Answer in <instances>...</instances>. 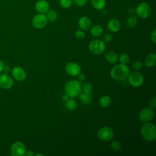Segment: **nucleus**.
I'll use <instances>...</instances> for the list:
<instances>
[{
	"label": "nucleus",
	"mask_w": 156,
	"mask_h": 156,
	"mask_svg": "<svg viewBox=\"0 0 156 156\" xmlns=\"http://www.w3.org/2000/svg\"><path fill=\"white\" fill-rule=\"evenodd\" d=\"M130 73L129 67L126 64H118L110 71L111 77L116 80H122L127 78Z\"/></svg>",
	"instance_id": "nucleus-1"
},
{
	"label": "nucleus",
	"mask_w": 156,
	"mask_h": 156,
	"mask_svg": "<svg viewBox=\"0 0 156 156\" xmlns=\"http://www.w3.org/2000/svg\"><path fill=\"white\" fill-rule=\"evenodd\" d=\"M65 90L69 98H75L82 92V83L77 80H71L66 82Z\"/></svg>",
	"instance_id": "nucleus-2"
},
{
	"label": "nucleus",
	"mask_w": 156,
	"mask_h": 156,
	"mask_svg": "<svg viewBox=\"0 0 156 156\" xmlns=\"http://www.w3.org/2000/svg\"><path fill=\"white\" fill-rule=\"evenodd\" d=\"M141 134L143 138L148 141H152L156 138V129L154 124L146 122L141 128Z\"/></svg>",
	"instance_id": "nucleus-3"
},
{
	"label": "nucleus",
	"mask_w": 156,
	"mask_h": 156,
	"mask_svg": "<svg viewBox=\"0 0 156 156\" xmlns=\"http://www.w3.org/2000/svg\"><path fill=\"white\" fill-rule=\"evenodd\" d=\"M88 48L92 54L94 55H99L105 51V44L101 40L95 39L90 43Z\"/></svg>",
	"instance_id": "nucleus-4"
},
{
	"label": "nucleus",
	"mask_w": 156,
	"mask_h": 156,
	"mask_svg": "<svg viewBox=\"0 0 156 156\" xmlns=\"http://www.w3.org/2000/svg\"><path fill=\"white\" fill-rule=\"evenodd\" d=\"M135 13L138 17L145 19L148 18L151 14V8L147 3L142 2L140 3L135 9Z\"/></svg>",
	"instance_id": "nucleus-5"
},
{
	"label": "nucleus",
	"mask_w": 156,
	"mask_h": 156,
	"mask_svg": "<svg viewBox=\"0 0 156 156\" xmlns=\"http://www.w3.org/2000/svg\"><path fill=\"white\" fill-rule=\"evenodd\" d=\"M127 77L129 83L134 87H138L141 86L144 82L143 76L141 73L138 71H134L129 73Z\"/></svg>",
	"instance_id": "nucleus-6"
},
{
	"label": "nucleus",
	"mask_w": 156,
	"mask_h": 156,
	"mask_svg": "<svg viewBox=\"0 0 156 156\" xmlns=\"http://www.w3.org/2000/svg\"><path fill=\"white\" fill-rule=\"evenodd\" d=\"M114 136L113 129L108 126L101 127L98 132V137L102 141H108L111 140Z\"/></svg>",
	"instance_id": "nucleus-7"
},
{
	"label": "nucleus",
	"mask_w": 156,
	"mask_h": 156,
	"mask_svg": "<svg viewBox=\"0 0 156 156\" xmlns=\"http://www.w3.org/2000/svg\"><path fill=\"white\" fill-rule=\"evenodd\" d=\"M48 20L44 13H38L35 15L32 20V25L36 29H43L48 24Z\"/></svg>",
	"instance_id": "nucleus-8"
},
{
	"label": "nucleus",
	"mask_w": 156,
	"mask_h": 156,
	"mask_svg": "<svg viewBox=\"0 0 156 156\" xmlns=\"http://www.w3.org/2000/svg\"><path fill=\"white\" fill-rule=\"evenodd\" d=\"M10 151L13 156H23L25 155L26 148L22 142L16 141L12 145Z\"/></svg>",
	"instance_id": "nucleus-9"
},
{
	"label": "nucleus",
	"mask_w": 156,
	"mask_h": 156,
	"mask_svg": "<svg viewBox=\"0 0 156 156\" xmlns=\"http://www.w3.org/2000/svg\"><path fill=\"white\" fill-rule=\"evenodd\" d=\"M154 117V112L151 108H145L140 111L138 115L139 119L142 122L151 121Z\"/></svg>",
	"instance_id": "nucleus-10"
},
{
	"label": "nucleus",
	"mask_w": 156,
	"mask_h": 156,
	"mask_svg": "<svg viewBox=\"0 0 156 156\" xmlns=\"http://www.w3.org/2000/svg\"><path fill=\"white\" fill-rule=\"evenodd\" d=\"M66 73L71 76H76L80 73L81 68L77 63L69 62L65 66Z\"/></svg>",
	"instance_id": "nucleus-11"
},
{
	"label": "nucleus",
	"mask_w": 156,
	"mask_h": 156,
	"mask_svg": "<svg viewBox=\"0 0 156 156\" xmlns=\"http://www.w3.org/2000/svg\"><path fill=\"white\" fill-rule=\"evenodd\" d=\"M13 85V79L7 74L0 75V87L3 89H10Z\"/></svg>",
	"instance_id": "nucleus-12"
},
{
	"label": "nucleus",
	"mask_w": 156,
	"mask_h": 156,
	"mask_svg": "<svg viewBox=\"0 0 156 156\" xmlns=\"http://www.w3.org/2000/svg\"><path fill=\"white\" fill-rule=\"evenodd\" d=\"M13 77L18 81H23L26 78V73L23 68L20 66H15L12 71Z\"/></svg>",
	"instance_id": "nucleus-13"
},
{
	"label": "nucleus",
	"mask_w": 156,
	"mask_h": 156,
	"mask_svg": "<svg viewBox=\"0 0 156 156\" xmlns=\"http://www.w3.org/2000/svg\"><path fill=\"white\" fill-rule=\"evenodd\" d=\"M35 10L39 13H46L49 9V4L45 0H39L35 5Z\"/></svg>",
	"instance_id": "nucleus-14"
},
{
	"label": "nucleus",
	"mask_w": 156,
	"mask_h": 156,
	"mask_svg": "<svg viewBox=\"0 0 156 156\" xmlns=\"http://www.w3.org/2000/svg\"><path fill=\"white\" fill-rule=\"evenodd\" d=\"M107 27L110 31L112 32H117L121 28V23L118 20L112 18L107 23Z\"/></svg>",
	"instance_id": "nucleus-15"
},
{
	"label": "nucleus",
	"mask_w": 156,
	"mask_h": 156,
	"mask_svg": "<svg viewBox=\"0 0 156 156\" xmlns=\"http://www.w3.org/2000/svg\"><path fill=\"white\" fill-rule=\"evenodd\" d=\"M78 26L82 30H88L91 26V20L87 16H82L78 21Z\"/></svg>",
	"instance_id": "nucleus-16"
},
{
	"label": "nucleus",
	"mask_w": 156,
	"mask_h": 156,
	"mask_svg": "<svg viewBox=\"0 0 156 156\" xmlns=\"http://www.w3.org/2000/svg\"><path fill=\"white\" fill-rule=\"evenodd\" d=\"M145 65L149 68H152L155 65L156 63V55L155 53H151L148 54L144 59Z\"/></svg>",
	"instance_id": "nucleus-17"
},
{
	"label": "nucleus",
	"mask_w": 156,
	"mask_h": 156,
	"mask_svg": "<svg viewBox=\"0 0 156 156\" xmlns=\"http://www.w3.org/2000/svg\"><path fill=\"white\" fill-rule=\"evenodd\" d=\"M105 60L110 63H115L118 60V56L117 54L113 51H108L105 54Z\"/></svg>",
	"instance_id": "nucleus-18"
},
{
	"label": "nucleus",
	"mask_w": 156,
	"mask_h": 156,
	"mask_svg": "<svg viewBox=\"0 0 156 156\" xmlns=\"http://www.w3.org/2000/svg\"><path fill=\"white\" fill-rule=\"evenodd\" d=\"M103 32V28L99 24L94 25L90 29V33L92 36L94 37H98L102 35Z\"/></svg>",
	"instance_id": "nucleus-19"
},
{
	"label": "nucleus",
	"mask_w": 156,
	"mask_h": 156,
	"mask_svg": "<svg viewBox=\"0 0 156 156\" xmlns=\"http://www.w3.org/2000/svg\"><path fill=\"white\" fill-rule=\"evenodd\" d=\"M112 99L109 96L104 95L101 97L99 99V104L102 108H107L111 105Z\"/></svg>",
	"instance_id": "nucleus-20"
},
{
	"label": "nucleus",
	"mask_w": 156,
	"mask_h": 156,
	"mask_svg": "<svg viewBox=\"0 0 156 156\" xmlns=\"http://www.w3.org/2000/svg\"><path fill=\"white\" fill-rule=\"evenodd\" d=\"M93 7L97 10H102L106 5V0H91Z\"/></svg>",
	"instance_id": "nucleus-21"
},
{
	"label": "nucleus",
	"mask_w": 156,
	"mask_h": 156,
	"mask_svg": "<svg viewBox=\"0 0 156 156\" xmlns=\"http://www.w3.org/2000/svg\"><path fill=\"white\" fill-rule=\"evenodd\" d=\"M79 96L80 101L84 104H90L92 101V96L90 93H80Z\"/></svg>",
	"instance_id": "nucleus-22"
},
{
	"label": "nucleus",
	"mask_w": 156,
	"mask_h": 156,
	"mask_svg": "<svg viewBox=\"0 0 156 156\" xmlns=\"http://www.w3.org/2000/svg\"><path fill=\"white\" fill-rule=\"evenodd\" d=\"M138 24V18L135 15H130L126 20V24L129 27H134Z\"/></svg>",
	"instance_id": "nucleus-23"
},
{
	"label": "nucleus",
	"mask_w": 156,
	"mask_h": 156,
	"mask_svg": "<svg viewBox=\"0 0 156 156\" xmlns=\"http://www.w3.org/2000/svg\"><path fill=\"white\" fill-rule=\"evenodd\" d=\"M65 106L69 110H74L77 107V102L73 98H68V99L65 102Z\"/></svg>",
	"instance_id": "nucleus-24"
},
{
	"label": "nucleus",
	"mask_w": 156,
	"mask_h": 156,
	"mask_svg": "<svg viewBox=\"0 0 156 156\" xmlns=\"http://www.w3.org/2000/svg\"><path fill=\"white\" fill-rule=\"evenodd\" d=\"M46 18L48 19V21L53 22L55 21L57 19V13L56 12V11L54 10H48L46 12Z\"/></svg>",
	"instance_id": "nucleus-25"
},
{
	"label": "nucleus",
	"mask_w": 156,
	"mask_h": 156,
	"mask_svg": "<svg viewBox=\"0 0 156 156\" xmlns=\"http://www.w3.org/2000/svg\"><path fill=\"white\" fill-rule=\"evenodd\" d=\"M93 90V85L90 82H85L82 85V90L84 93L90 94L92 91Z\"/></svg>",
	"instance_id": "nucleus-26"
},
{
	"label": "nucleus",
	"mask_w": 156,
	"mask_h": 156,
	"mask_svg": "<svg viewBox=\"0 0 156 156\" xmlns=\"http://www.w3.org/2000/svg\"><path fill=\"white\" fill-rule=\"evenodd\" d=\"M119 59V62H121V63L126 65L127 63H129V62L130 60V57H129V55L127 54H122L120 55Z\"/></svg>",
	"instance_id": "nucleus-27"
},
{
	"label": "nucleus",
	"mask_w": 156,
	"mask_h": 156,
	"mask_svg": "<svg viewBox=\"0 0 156 156\" xmlns=\"http://www.w3.org/2000/svg\"><path fill=\"white\" fill-rule=\"evenodd\" d=\"M111 148L115 151H118L121 148V144L119 141H113L111 143Z\"/></svg>",
	"instance_id": "nucleus-28"
},
{
	"label": "nucleus",
	"mask_w": 156,
	"mask_h": 156,
	"mask_svg": "<svg viewBox=\"0 0 156 156\" xmlns=\"http://www.w3.org/2000/svg\"><path fill=\"white\" fill-rule=\"evenodd\" d=\"M61 6L65 9L69 8L73 4V0H60Z\"/></svg>",
	"instance_id": "nucleus-29"
},
{
	"label": "nucleus",
	"mask_w": 156,
	"mask_h": 156,
	"mask_svg": "<svg viewBox=\"0 0 156 156\" xmlns=\"http://www.w3.org/2000/svg\"><path fill=\"white\" fill-rule=\"evenodd\" d=\"M74 35H75L76 38L77 40H83L85 37V34L84 32L81 30H76L74 34Z\"/></svg>",
	"instance_id": "nucleus-30"
},
{
	"label": "nucleus",
	"mask_w": 156,
	"mask_h": 156,
	"mask_svg": "<svg viewBox=\"0 0 156 156\" xmlns=\"http://www.w3.org/2000/svg\"><path fill=\"white\" fill-rule=\"evenodd\" d=\"M143 64L140 61H135L132 63V68L135 70H140L141 69Z\"/></svg>",
	"instance_id": "nucleus-31"
},
{
	"label": "nucleus",
	"mask_w": 156,
	"mask_h": 156,
	"mask_svg": "<svg viewBox=\"0 0 156 156\" xmlns=\"http://www.w3.org/2000/svg\"><path fill=\"white\" fill-rule=\"evenodd\" d=\"M113 39V35L110 33H106L103 37V40L106 43L110 42Z\"/></svg>",
	"instance_id": "nucleus-32"
},
{
	"label": "nucleus",
	"mask_w": 156,
	"mask_h": 156,
	"mask_svg": "<svg viewBox=\"0 0 156 156\" xmlns=\"http://www.w3.org/2000/svg\"><path fill=\"white\" fill-rule=\"evenodd\" d=\"M88 0H73V1L78 6H83L85 5Z\"/></svg>",
	"instance_id": "nucleus-33"
},
{
	"label": "nucleus",
	"mask_w": 156,
	"mask_h": 156,
	"mask_svg": "<svg viewBox=\"0 0 156 156\" xmlns=\"http://www.w3.org/2000/svg\"><path fill=\"white\" fill-rule=\"evenodd\" d=\"M149 105L151 108H155V105H156V99H155V97H153L152 98H151L150 99L149 101Z\"/></svg>",
	"instance_id": "nucleus-34"
},
{
	"label": "nucleus",
	"mask_w": 156,
	"mask_h": 156,
	"mask_svg": "<svg viewBox=\"0 0 156 156\" xmlns=\"http://www.w3.org/2000/svg\"><path fill=\"white\" fill-rule=\"evenodd\" d=\"M151 40L154 43H156V30L154 29L151 35Z\"/></svg>",
	"instance_id": "nucleus-35"
},
{
	"label": "nucleus",
	"mask_w": 156,
	"mask_h": 156,
	"mask_svg": "<svg viewBox=\"0 0 156 156\" xmlns=\"http://www.w3.org/2000/svg\"><path fill=\"white\" fill-rule=\"evenodd\" d=\"M78 76V80L79 82H83L85 79V76L83 74H79L77 75Z\"/></svg>",
	"instance_id": "nucleus-36"
},
{
	"label": "nucleus",
	"mask_w": 156,
	"mask_h": 156,
	"mask_svg": "<svg viewBox=\"0 0 156 156\" xmlns=\"http://www.w3.org/2000/svg\"><path fill=\"white\" fill-rule=\"evenodd\" d=\"M34 155V152L32 151H26V152H25V155H26V156H33Z\"/></svg>",
	"instance_id": "nucleus-37"
},
{
	"label": "nucleus",
	"mask_w": 156,
	"mask_h": 156,
	"mask_svg": "<svg viewBox=\"0 0 156 156\" xmlns=\"http://www.w3.org/2000/svg\"><path fill=\"white\" fill-rule=\"evenodd\" d=\"M69 98V97L68 96V94H63V95L62 96V100L63 101H64V102H66V101Z\"/></svg>",
	"instance_id": "nucleus-38"
},
{
	"label": "nucleus",
	"mask_w": 156,
	"mask_h": 156,
	"mask_svg": "<svg viewBox=\"0 0 156 156\" xmlns=\"http://www.w3.org/2000/svg\"><path fill=\"white\" fill-rule=\"evenodd\" d=\"M4 67H5V65H4V62L0 60V73H1L2 71H4Z\"/></svg>",
	"instance_id": "nucleus-39"
},
{
	"label": "nucleus",
	"mask_w": 156,
	"mask_h": 156,
	"mask_svg": "<svg viewBox=\"0 0 156 156\" xmlns=\"http://www.w3.org/2000/svg\"><path fill=\"white\" fill-rule=\"evenodd\" d=\"M35 156H44V155L42 154H35Z\"/></svg>",
	"instance_id": "nucleus-40"
}]
</instances>
